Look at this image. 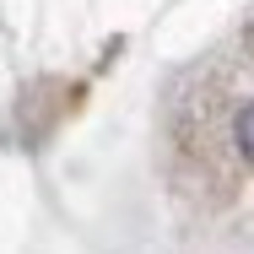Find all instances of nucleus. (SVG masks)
<instances>
[{"label": "nucleus", "mask_w": 254, "mask_h": 254, "mask_svg": "<svg viewBox=\"0 0 254 254\" xmlns=\"http://www.w3.org/2000/svg\"><path fill=\"white\" fill-rule=\"evenodd\" d=\"M173 141L190 162L195 190L205 195H227L254 179V87H244L238 49L195 76V87L179 103Z\"/></svg>", "instance_id": "1"}]
</instances>
